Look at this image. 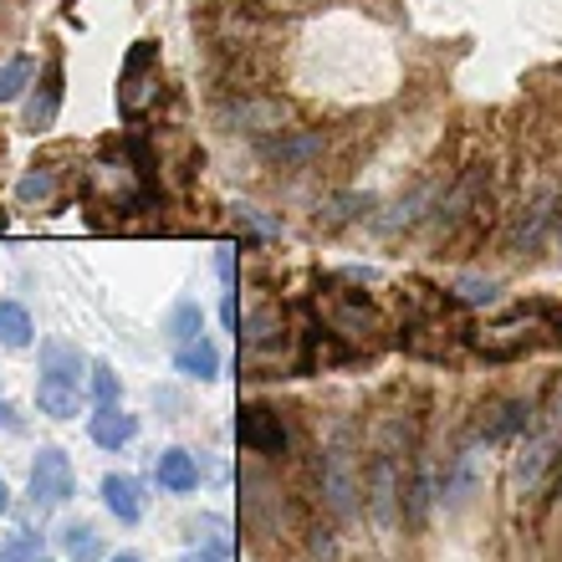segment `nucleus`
<instances>
[{"label": "nucleus", "mask_w": 562, "mask_h": 562, "mask_svg": "<svg viewBox=\"0 0 562 562\" xmlns=\"http://www.w3.org/2000/svg\"><path fill=\"white\" fill-rule=\"evenodd\" d=\"M379 333H384V312L373 307V302H363V296H333V307H327V338L348 342L353 353H373Z\"/></svg>", "instance_id": "f257e3e1"}, {"label": "nucleus", "mask_w": 562, "mask_h": 562, "mask_svg": "<svg viewBox=\"0 0 562 562\" xmlns=\"http://www.w3.org/2000/svg\"><path fill=\"white\" fill-rule=\"evenodd\" d=\"M154 98H159V46L138 42L123 57V72H119V113L123 119H138Z\"/></svg>", "instance_id": "f03ea898"}, {"label": "nucleus", "mask_w": 562, "mask_h": 562, "mask_svg": "<svg viewBox=\"0 0 562 562\" xmlns=\"http://www.w3.org/2000/svg\"><path fill=\"white\" fill-rule=\"evenodd\" d=\"M562 190L558 184H548V190H537L527 205H521V215H517V225H512V236H506V246L517 256H527V251H537L542 240H548V231L558 225V215H562Z\"/></svg>", "instance_id": "7ed1b4c3"}, {"label": "nucleus", "mask_w": 562, "mask_h": 562, "mask_svg": "<svg viewBox=\"0 0 562 562\" xmlns=\"http://www.w3.org/2000/svg\"><path fill=\"white\" fill-rule=\"evenodd\" d=\"M236 435L251 456H281L286 450V425H281V415L271 404H240Z\"/></svg>", "instance_id": "20e7f679"}, {"label": "nucleus", "mask_w": 562, "mask_h": 562, "mask_svg": "<svg viewBox=\"0 0 562 562\" xmlns=\"http://www.w3.org/2000/svg\"><path fill=\"white\" fill-rule=\"evenodd\" d=\"M67 496H72V460L61 456L57 445H42V450H36V465H31V502L61 506Z\"/></svg>", "instance_id": "39448f33"}, {"label": "nucleus", "mask_w": 562, "mask_h": 562, "mask_svg": "<svg viewBox=\"0 0 562 562\" xmlns=\"http://www.w3.org/2000/svg\"><path fill=\"white\" fill-rule=\"evenodd\" d=\"M481 429H475V445H502L512 440V435H521V429L532 425V404L527 400H496L481 409Z\"/></svg>", "instance_id": "423d86ee"}, {"label": "nucleus", "mask_w": 562, "mask_h": 562, "mask_svg": "<svg viewBox=\"0 0 562 562\" xmlns=\"http://www.w3.org/2000/svg\"><path fill=\"white\" fill-rule=\"evenodd\" d=\"M558 456H562V435H537V440L517 456V471H512L517 491H537V486H542V481H548V471L558 465Z\"/></svg>", "instance_id": "0eeeda50"}, {"label": "nucleus", "mask_w": 562, "mask_h": 562, "mask_svg": "<svg viewBox=\"0 0 562 562\" xmlns=\"http://www.w3.org/2000/svg\"><path fill=\"white\" fill-rule=\"evenodd\" d=\"M537 342H542L537 333H517V327H486V333H471L475 353L496 358V363H506V358H527Z\"/></svg>", "instance_id": "6e6552de"}, {"label": "nucleus", "mask_w": 562, "mask_h": 562, "mask_svg": "<svg viewBox=\"0 0 562 562\" xmlns=\"http://www.w3.org/2000/svg\"><path fill=\"white\" fill-rule=\"evenodd\" d=\"M57 113H61V67L52 61V67L42 72L36 98L26 103V128H31V134H42V128H52V123H57Z\"/></svg>", "instance_id": "1a4fd4ad"}, {"label": "nucleus", "mask_w": 562, "mask_h": 562, "mask_svg": "<svg viewBox=\"0 0 562 562\" xmlns=\"http://www.w3.org/2000/svg\"><path fill=\"white\" fill-rule=\"evenodd\" d=\"M36 404H42V415H52V419H72L77 404H82V389H77L72 379L42 373V379H36Z\"/></svg>", "instance_id": "9d476101"}, {"label": "nucleus", "mask_w": 562, "mask_h": 562, "mask_svg": "<svg viewBox=\"0 0 562 562\" xmlns=\"http://www.w3.org/2000/svg\"><path fill=\"white\" fill-rule=\"evenodd\" d=\"M92 440L103 445V450H119V445H128L138 435V419L123 415L119 404H98V415H92Z\"/></svg>", "instance_id": "9b49d317"}, {"label": "nucleus", "mask_w": 562, "mask_h": 562, "mask_svg": "<svg viewBox=\"0 0 562 562\" xmlns=\"http://www.w3.org/2000/svg\"><path fill=\"white\" fill-rule=\"evenodd\" d=\"M154 475H159L164 491H179V496L200 486V465H194L190 450H164V456L154 460Z\"/></svg>", "instance_id": "f8f14e48"}, {"label": "nucleus", "mask_w": 562, "mask_h": 562, "mask_svg": "<svg viewBox=\"0 0 562 562\" xmlns=\"http://www.w3.org/2000/svg\"><path fill=\"white\" fill-rule=\"evenodd\" d=\"M175 369L184 373V379H200V384H210V379L221 373V353H215V342H205V338L179 342V348H175Z\"/></svg>", "instance_id": "ddd939ff"}, {"label": "nucleus", "mask_w": 562, "mask_h": 562, "mask_svg": "<svg viewBox=\"0 0 562 562\" xmlns=\"http://www.w3.org/2000/svg\"><path fill=\"white\" fill-rule=\"evenodd\" d=\"M103 502H108V512L119 521H138L144 517V502H138V481L134 475H108L103 481Z\"/></svg>", "instance_id": "4468645a"}, {"label": "nucleus", "mask_w": 562, "mask_h": 562, "mask_svg": "<svg viewBox=\"0 0 562 562\" xmlns=\"http://www.w3.org/2000/svg\"><path fill=\"white\" fill-rule=\"evenodd\" d=\"M36 327H31V312L21 302H0V342L5 348H31Z\"/></svg>", "instance_id": "2eb2a0df"}, {"label": "nucleus", "mask_w": 562, "mask_h": 562, "mask_svg": "<svg viewBox=\"0 0 562 562\" xmlns=\"http://www.w3.org/2000/svg\"><path fill=\"white\" fill-rule=\"evenodd\" d=\"M42 373H57V379L82 384V353L67 348V342H42Z\"/></svg>", "instance_id": "dca6fc26"}, {"label": "nucleus", "mask_w": 562, "mask_h": 562, "mask_svg": "<svg viewBox=\"0 0 562 562\" xmlns=\"http://www.w3.org/2000/svg\"><path fill=\"white\" fill-rule=\"evenodd\" d=\"M502 296V281L496 277H460L456 281V302H465V307H491Z\"/></svg>", "instance_id": "f3484780"}, {"label": "nucleus", "mask_w": 562, "mask_h": 562, "mask_svg": "<svg viewBox=\"0 0 562 562\" xmlns=\"http://www.w3.org/2000/svg\"><path fill=\"white\" fill-rule=\"evenodd\" d=\"M61 552H67L72 562H92V558H103V542H98V532H92V527H82V521H77V527H67V532H61Z\"/></svg>", "instance_id": "a211bd4d"}, {"label": "nucleus", "mask_w": 562, "mask_h": 562, "mask_svg": "<svg viewBox=\"0 0 562 562\" xmlns=\"http://www.w3.org/2000/svg\"><path fill=\"white\" fill-rule=\"evenodd\" d=\"M205 333V312H200V302H179L175 317H169V338L175 342H194Z\"/></svg>", "instance_id": "6ab92c4d"}, {"label": "nucleus", "mask_w": 562, "mask_h": 562, "mask_svg": "<svg viewBox=\"0 0 562 562\" xmlns=\"http://www.w3.org/2000/svg\"><path fill=\"white\" fill-rule=\"evenodd\" d=\"M26 82H31V61L26 57H11L5 67H0V103H15Z\"/></svg>", "instance_id": "aec40b11"}, {"label": "nucleus", "mask_w": 562, "mask_h": 562, "mask_svg": "<svg viewBox=\"0 0 562 562\" xmlns=\"http://www.w3.org/2000/svg\"><path fill=\"white\" fill-rule=\"evenodd\" d=\"M42 558V542L36 537H11V542H0V562H36Z\"/></svg>", "instance_id": "412c9836"}, {"label": "nucleus", "mask_w": 562, "mask_h": 562, "mask_svg": "<svg viewBox=\"0 0 562 562\" xmlns=\"http://www.w3.org/2000/svg\"><path fill=\"white\" fill-rule=\"evenodd\" d=\"M92 394H98V404H119V373L108 369V363L92 369Z\"/></svg>", "instance_id": "4be33fe9"}, {"label": "nucleus", "mask_w": 562, "mask_h": 562, "mask_svg": "<svg viewBox=\"0 0 562 562\" xmlns=\"http://www.w3.org/2000/svg\"><path fill=\"white\" fill-rule=\"evenodd\" d=\"M21 200H52V175H46V169H36V175H26L21 179Z\"/></svg>", "instance_id": "5701e85b"}, {"label": "nucleus", "mask_w": 562, "mask_h": 562, "mask_svg": "<svg viewBox=\"0 0 562 562\" xmlns=\"http://www.w3.org/2000/svg\"><path fill=\"white\" fill-rule=\"evenodd\" d=\"M184 562H225V542H210V548L184 552Z\"/></svg>", "instance_id": "b1692460"}, {"label": "nucleus", "mask_w": 562, "mask_h": 562, "mask_svg": "<svg viewBox=\"0 0 562 562\" xmlns=\"http://www.w3.org/2000/svg\"><path fill=\"white\" fill-rule=\"evenodd\" d=\"M215 267H221V277L231 281V271H236V261H231V251H221V256H215Z\"/></svg>", "instance_id": "393cba45"}, {"label": "nucleus", "mask_w": 562, "mask_h": 562, "mask_svg": "<svg viewBox=\"0 0 562 562\" xmlns=\"http://www.w3.org/2000/svg\"><path fill=\"white\" fill-rule=\"evenodd\" d=\"M5 506H11V491H5V481H0V512H5Z\"/></svg>", "instance_id": "a878e982"}, {"label": "nucleus", "mask_w": 562, "mask_h": 562, "mask_svg": "<svg viewBox=\"0 0 562 562\" xmlns=\"http://www.w3.org/2000/svg\"><path fill=\"white\" fill-rule=\"evenodd\" d=\"M108 562H144V558H134V552H119V558H108Z\"/></svg>", "instance_id": "bb28decb"}, {"label": "nucleus", "mask_w": 562, "mask_h": 562, "mask_svg": "<svg viewBox=\"0 0 562 562\" xmlns=\"http://www.w3.org/2000/svg\"><path fill=\"white\" fill-rule=\"evenodd\" d=\"M558 221H562V215H558ZM558 240H562V225H558Z\"/></svg>", "instance_id": "cd10ccee"}]
</instances>
